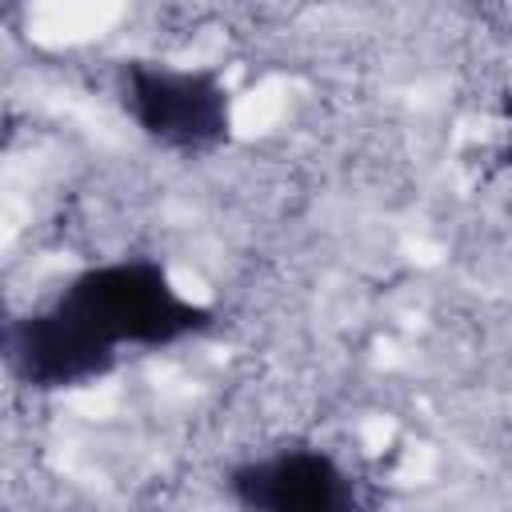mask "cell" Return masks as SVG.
<instances>
[{
  "label": "cell",
  "mask_w": 512,
  "mask_h": 512,
  "mask_svg": "<svg viewBox=\"0 0 512 512\" xmlns=\"http://www.w3.org/2000/svg\"><path fill=\"white\" fill-rule=\"evenodd\" d=\"M0 356L8 376L32 392H72L116 372L120 352L100 344L56 300L8 316L0 328Z\"/></svg>",
  "instance_id": "cell-4"
},
{
  "label": "cell",
  "mask_w": 512,
  "mask_h": 512,
  "mask_svg": "<svg viewBox=\"0 0 512 512\" xmlns=\"http://www.w3.org/2000/svg\"><path fill=\"white\" fill-rule=\"evenodd\" d=\"M116 92L128 120L156 148L176 156H208L232 140V88L212 64H172L132 56L116 68Z\"/></svg>",
  "instance_id": "cell-2"
},
{
  "label": "cell",
  "mask_w": 512,
  "mask_h": 512,
  "mask_svg": "<svg viewBox=\"0 0 512 512\" xmlns=\"http://www.w3.org/2000/svg\"><path fill=\"white\" fill-rule=\"evenodd\" d=\"M52 300L112 352L176 348L192 336H204L216 324V312L184 296L172 272L152 256L88 264L76 276H68L52 292Z\"/></svg>",
  "instance_id": "cell-1"
},
{
  "label": "cell",
  "mask_w": 512,
  "mask_h": 512,
  "mask_svg": "<svg viewBox=\"0 0 512 512\" xmlns=\"http://www.w3.org/2000/svg\"><path fill=\"white\" fill-rule=\"evenodd\" d=\"M224 492L240 512H372L360 476L316 444H280L232 464Z\"/></svg>",
  "instance_id": "cell-3"
},
{
  "label": "cell",
  "mask_w": 512,
  "mask_h": 512,
  "mask_svg": "<svg viewBox=\"0 0 512 512\" xmlns=\"http://www.w3.org/2000/svg\"><path fill=\"white\" fill-rule=\"evenodd\" d=\"M500 112H504V124H508V140H504L500 160H504V168H512V92L500 96Z\"/></svg>",
  "instance_id": "cell-5"
}]
</instances>
